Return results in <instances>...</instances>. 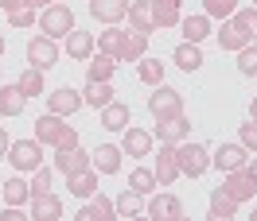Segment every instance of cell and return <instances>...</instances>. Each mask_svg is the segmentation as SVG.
Returning a JSON list of instances; mask_svg holds the SVG:
<instances>
[{"instance_id":"6da1fadb","label":"cell","mask_w":257,"mask_h":221,"mask_svg":"<svg viewBox=\"0 0 257 221\" xmlns=\"http://www.w3.org/2000/svg\"><path fill=\"white\" fill-rule=\"evenodd\" d=\"M35 140L39 144H51V148H78V132L66 128V116L59 112H47L35 120Z\"/></svg>"},{"instance_id":"d6986e66","label":"cell","mask_w":257,"mask_h":221,"mask_svg":"<svg viewBox=\"0 0 257 221\" xmlns=\"http://www.w3.org/2000/svg\"><path fill=\"white\" fill-rule=\"evenodd\" d=\"M128 24H133L137 32H145V35L156 32V12H152V0H133V4H128Z\"/></svg>"},{"instance_id":"ee69618b","label":"cell","mask_w":257,"mask_h":221,"mask_svg":"<svg viewBox=\"0 0 257 221\" xmlns=\"http://www.w3.org/2000/svg\"><path fill=\"white\" fill-rule=\"evenodd\" d=\"M0 221H24V210H20V206H8V210L0 214Z\"/></svg>"},{"instance_id":"83f0119b","label":"cell","mask_w":257,"mask_h":221,"mask_svg":"<svg viewBox=\"0 0 257 221\" xmlns=\"http://www.w3.org/2000/svg\"><path fill=\"white\" fill-rule=\"evenodd\" d=\"M172 58H176V66H179V70H187V74H195V70L203 66V50H199V43H179Z\"/></svg>"},{"instance_id":"5b68a950","label":"cell","mask_w":257,"mask_h":221,"mask_svg":"<svg viewBox=\"0 0 257 221\" xmlns=\"http://www.w3.org/2000/svg\"><path fill=\"white\" fill-rule=\"evenodd\" d=\"M176 148H179V171L187 174V178H199V174L210 167V152L203 148V144L183 140V144H176Z\"/></svg>"},{"instance_id":"7c38bea8","label":"cell","mask_w":257,"mask_h":221,"mask_svg":"<svg viewBox=\"0 0 257 221\" xmlns=\"http://www.w3.org/2000/svg\"><path fill=\"white\" fill-rule=\"evenodd\" d=\"M145 210H148V218H156V221H179L183 218V202L176 194H156Z\"/></svg>"},{"instance_id":"bcb514c9","label":"cell","mask_w":257,"mask_h":221,"mask_svg":"<svg viewBox=\"0 0 257 221\" xmlns=\"http://www.w3.org/2000/svg\"><path fill=\"white\" fill-rule=\"evenodd\" d=\"M20 4H24V0H0V8H4V12H16Z\"/></svg>"},{"instance_id":"f1b7e54d","label":"cell","mask_w":257,"mask_h":221,"mask_svg":"<svg viewBox=\"0 0 257 221\" xmlns=\"http://www.w3.org/2000/svg\"><path fill=\"white\" fill-rule=\"evenodd\" d=\"M179 4L183 0H152V12H156V28H176L179 20Z\"/></svg>"},{"instance_id":"e0dca14e","label":"cell","mask_w":257,"mask_h":221,"mask_svg":"<svg viewBox=\"0 0 257 221\" xmlns=\"http://www.w3.org/2000/svg\"><path fill=\"white\" fill-rule=\"evenodd\" d=\"M121 156H125V152H121L117 144H101L94 156H90V163H94L97 174H117L121 171Z\"/></svg>"},{"instance_id":"4316f807","label":"cell","mask_w":257,"mask_h":221,"mask_svg":"<svg viewBox=\"0 0 257 221\" xmlns=\"http://www.w3.org/2000/svg\"><path fill=\"white\" fill-rule=\"evenodd\" d=\"M113 97H117V94H113L109 82H86V90H82V101H86V105H94V109H105Z\"/></svg>"},{"instance_id":"d4e9b609","label":"cell","mask_w":257,"mask_h":221,"mask_svg":"<svg viewBox=\"0 0 257 221\" xmlns=\"http://www.w3.org/2000/svg\"><path fill=\"white\" fill-rule=\"evenodd\" d=\"M234 214H238V202H234L222 186L210 190V221H230Z\"/></svg>"},{"instance_id":"277c9868","label":"cell","mask_w":257,"mask_h":221,"mask_svg":"<svg viewBox=\"0 0 257 221\" xmlns=\"http://www.w3.org/2000/svg\"><path fill=\"white\" fill-rule=\"evenodd\" d=\"M8 163L16 167V171H35V167H43V144L35 140H12L8 148Z\"/></svg>"},{"instance_id":"ab89813d","label":"cell","mask_w":257,"mask_h":221,"mask_svg":"<svg viewBox=\"0 0 257 221\" xmlns=\"http://www.w3.org/2000/svg\"><path fill=\"white\" fill-rule=\"evenodd\" d=\"M8 24H12V28H32L35 24V8L32 4H20L16 12H8Z\"/></svg>"},{"instance_id":"f907efd6","label":"cell","mask_w":257,"mask_h":221,"mask_svg":"<svg viewBox=\"0 0 257 221\" xmlns=\"http://www.w3.org/2000/svg\"><path fill=\"white\" fill-rule=\"evenodd\" d=\"M0 54H4V35H0Z\"/></svg>"},{"instance_id":"f5cc1de1","label":"cell","mask_w":257,"mask_h":221,"mask_svg":"<svg viewBox=\"0 0 257 221\" xmlns=\"http://www.w3.org/2000/svg\"><path fill=\"white\" fill-rule=\"evenodd\" d=\"M253 221H257V210H253Z\"/></svg>"},{"instance_id":"7a4b0ae2","label":"cell","mask_w":257,"mask_h":221,"mask_svg":"<svg viewBox=\"0 0 257 221\" xmlns=\"http://www.w3.org/2000/svg\"><path fill=\"white\" fill-rule=\"evenodd\" d=\"M39 28H43V35H51V39H66V35L74 32V12H70V4H47L43 16H39Z\"/></svg>"},{"instance_id":"7dc6e473","label":"cell","mask_w":257,"mask_h":221,"mask_svg":"<svg viewBox=\"0 0 257 221\" xmlns=\"http://www.w3.org/2000/svg\"><path fill=\"white\" fill-rule=\"evenodd\" d=\"M245 171H249V174H253V178H257V152H253V159L245 163Z\"/></svg>"},{"instance_id":"60d3db41","label":"cell","mask_w":257,"mask_h":221,"mask_svg":"<svg viewBox=\"0 0 257 221\" xmlns=\"http://www.w3.org/2000/svg\"><path fill=\"white\" fill-rule=\"evenodd\" d=\"M238 144L245 152H257V120H245V124L238 128Z\"/></svg>"},{"instance_id":"d6a6232c","label":"cell","mask_w":257,"mask_h":221,"mask_svg":"<svg viewBox=\"0 0 257 221\" xmlns=\"http://www.w3.org/2000/svg\"><path fill=\"white\" fill-rule=\"evenodd\" d=\"M113 70H117V58H109V54H101V50H97V58L86 66V78H90V82H109Z\"/></svg>"},{"instance_id":"603a6c76","label":"cell","mask_w":257,"mask_h":221,"mask_svg":"<svg viewBox=\"0 0 257 221\" xmlns=\"http://www.w3.org/2000/svg\"><path fill=\"white\" fill-rule=\"evenodd\" d=\"M109 218H117V206H113L105 194H97L90 206L78 210V221H109Z\"/></svg>"},{"instance_id":"484cf974","label":"cell","mask_w":257,"mask_h":221,"mask_svg":"<svg viewBox=\"0 0 257 221\" xmlns=\"http://www.w3.org/2000/svg\"><path fill=\"white\" fill-rule=\"evenodd\" d=\"M101 128H109V132H125V128H128V105L109 101V105L101 109Z\"/></svg>"},{"instance_id":"9a60e30c","label":"cell","mask_w":257,"mask_h":221,"mask_svg":"<svg viewBox=\"0 0 257 221\" xmlns=\"http://www.w3.org/2000/svg\"><path fill=\"white\" fill-rule=\"evenodd\" d=\"M145 50H148V35L133 28V32L121 35V54H117V62H141Z\"/></svg>"},{"instance_id":"db71d44e","label":"cell","mask_w":257,"mask_h":221,"mask_svg":"<svg viewBox=\"0 0 257 221\" xmlns=\"http://www.w3.org/2000/svg\"><path fill=\"white\" fill-rule=\"evenodd\" d=\"M253 8H257V0H253Z\"/></svg>"},{"instance_id":"ffe728a7","label":"cell","mask_w":257,"mask_h":221,"mask_svg":"<svg viewBox=\"0 0 257 221\" xmlns=\"http://www.w3.org/2000/svg\"><path fill=\"white\" fill-rule=\"evenodd\" d=\"M218 43H222V50H241V47H249L253 39L245 35V28H241L238 20H222V28H218Z\"/></svg>"},{"instance_id":"74e56055","label":"cell","mask_w":257,"mask_h":221,"mask_svg":"<svg viewBox=\"0 0 257 221\" xmlns=\"http://www.w3.org/2000/svg\"><path fill=\"white\" fill-rule=\"evenodd\" d=\"M234 8H238V0H203V16L210 20H230Z\"/></svg>"},{"instance_id":"1f68e13d","label":"cell","mask_w":257,"mask_h":221,"mask_svg":"<svg viewBox=\"0 0 257 221\" xmlns=\"http://www.w3.org/2000/svg\"><path fill=\"white\" fill-rule=\"evenodd\" d=\"M16 86H20V94H24V97H39L43 90H47V86H43V70H39V66H28V70L20 74Z\"/></svg>"},{"instance_id":"5bb4252c","label":"cell","mask_w":257,"mask_h":221,"mask_svg":"<svg viewBox=\"0 0 257 221\" xmlns=\"http://www.w3.org/2000/svg\"><path fill=\"white\" fill-rule=\"evenodd\" d=\"M47 109L59 112V116H70V112L82 109V94H78V90H70V86H59V90L47 97Z\"/></svg>"},{"instance_id":"11a10c76","label":"cell","mask_w":257,"mask_h":221,"mask_svg":"<svg viewBox=\"0 0 257 221\" xmlns=\"http://www.w3.org/2000/svg\"><path fill=\"white\" fill-rule=\"evenodd\" d=\"M0 186H4V182H0Z\"/></svg>"},{"instance_id":"9f6ffc18","label":"cell","mask_w":257,"mask_h":221,"mask_svg":"<svg viewBox=\"0 0 257 221\" xmlns=\"http://www.w3.org/2000/svg\"><path fill=\"white\" fill-rule=\"evenodd\" d=\"M253 78H257V74H253Z\"/></svg>"},{"instance_id":"8992f818","label":"cell","mask_w":257,"mask_h":221,"mask_svg":"<svg viewBox=\"0 0 257 221\" xmlns=\"http://www.w3.org/2000/svg\"><path fill=\"white\" fill-rule=\"evenodd\" d=\"M222 190L226 194H230V198H234V202H249V198H253L257 194V178L249 171H245V167H238V171H226V182H222Z\"/></svg>"},{"instance_id":"4fadbf2b","label":"cell","mask_w":257,"mask_h":221,"mask_svg":"<svg viewBox=\"0 0 257 221\" xmlns=\"http://www.w3.org/2000/svg\"><path fill=\"white\" fill-rule=\"evenodd\" d=\"M90 16L113 28V24H121L128 16V0H90Z\"/></svg>"},{"instance_id":"3957f363","label":"cell","mask_w":257,"mask_h":221,"mask_svg":"<svg viewBox=\"0 0 257 221\" xmlns=\"http://www.w3.org/2000/svg\"><path fill=\"white\" fill-rule=\"evenodd\" d=\"M148 112H152L156 120H168V116H179V112H183V94L160 82V86L152 90V97H148Z\"/></svg>"},{"instance_id":"f35d334b","label":"cell","mask_w":257,"mask_h":221,"mask_svg":"<svg viewBox=\"0 0 257 221\" xmlns=\"http://www.w3.org/2000/svg\"><path fill=\"white\" fill-rule=\"evenodd\" d=\"M238 70L241 74H257V43H249V47L238 50Z\"/></svg>"},{"instance_id":"2e32d148","label":"cell","mask_w":257,"mask_h":221,"mask_svg":"<svg viewBox=\"0 0 257 221\" xmlns=\"http://www.w3.org/2000/svg\"><path fill=\"white\" fill-rule=\"evenodd\" d=\"M121 152H125L128 159H145L148 152H152V132H145V128H125Z\"/></svg>"},{"instance_id":"ba28073f","label":"cell","mask_w":257,"mask_h":221,"mask_svg":"<svg viewBox=\"0 0 257 221\" xmlns=\"http://www.w3.org/2000/svg\"><path fill=\"white\" fill-rule=\"evenodd\" d=\"M28 62L39 66V70H51V66L59 62V47H55L51 35H35L32 43H28Z\"/></svg>"},{"instance_id":"836d02e7","label":"cell","mask_w":257,"mask_h":221,"mask_svg":"<svg viewBox=\"0 0 257 221\" xmlns=\"http://www.w3.org/2000/svg\"><path fill=\"white\" fill-rule=\"evenodd\" d=\"M156 186H160V182H156V171H148V167H137V171L128 174V190H137L141 198H145V194H152Z\"/></svg>"},{"instance_id":"ac0fdd59","label":"cell","mask_w":257,"mask_h":221,"mask_svg":"<svg viewBox=\"0 0 257 221\" xmlns=\"http://www.w3.org/2000/svg\"><path fill=\"white\" fill-rule=\"evenodd\" d=\"M63 218V202L55 194H32V221H59Z\"/></svg>"},{"instance_id":"9c48e42d","label":"cell","mask_w":257,"mask_h":221,"mask_svg":"<svg viewBox=\"0 0 257 221\" xmlns=\"http://www.w3.org/2000/svg\"><path fill=\"white\" fill-rule=\"evenodd\" d=\"M86 167H94V163L82 148H55V171L59 174H78Z\"/></svg>"},{"instance_id":"b9f144b4","label":"cell","mask_w":257,"mask_h":221,"mask_svg":"<svg viewBox=\"0 0 257 221\" xmlns=\"http://www.w3.org/2000/svg\"><path fill=\"white\" fill-rule=\"evenodd\" d=\"M234 20H238L241 28H245V35H249V39H257V8H241Z\"/></svg>"},{"instance_id":"30bf717a","label":"cell","mask_w":257,"mask_h":221,"mask_svg":"<svg viewBox=\"0 0 257 221\" xmlns=\"http://www.w3.org/2000/svg\"><path fill=\"white\" fill-rule=\"evenodd\" d=\"M249 163V152L241 148V144H222L218 152H214V159H210V167H218V171H238V167H245Z\"/></svg>"},{"instance_id":"cb8c5ba5","label":"cell","mask_w":257,"mask_h":221,"mask_svg":"<svg viewBox=\"0 0 257 221\" xmlns=\"http://www.w3.org/2000/svg\"><path fill=\"white\" fill-rule=\"evenodd\" d=\"M28 105V97L20 94V86H4L0 82V116H20Z\"/></svg>"},{"instance_id":"681fc988","label":"cell","mask_w":257,"mask_h":221,"mask_svg":"<svg viewBox=\"0 0 257 221\" xmlns=\"http://www.w3.org/2000/svg\"><path fill=\"white\" fill-rule=\"evenodd\" d=\"M249 120H257V97H253V105H249Z\"/></svg>"},{"instance_id":"f6af8a7d","label":"cell","mask_w":257,"mask_h":221,"mask_svg":"<svg viewBox=\"0 0 257 221\" xmlns=\"http://www.w3.org/2000/svg\"><path fill=\"white\" fill-rule=\"evenodd\" d=\"M8 148H12V140H8V132H4V128H0V159L8 156Z\"/></svg>"},{"instance_id":"44dd1931","label":"cell","mask_w":257,"mask_h":221,"mask_svg":"<svg viewBox=\"0 0 257 221\" xmlns=\"http://www.w3.org/2000/svg\"><path fill=\"white\" fill-rule=\"evenodd\" d=\"M66 190H70L74 198H90V194H97V171H94V167H86V171H78V174H66Z\"/></svg>"},{"instance_id":"52a82bcc","label":"cell","mask_w":257,"mask_h":221,"mask_svg":"<svg viewBox=\"0 0 257 221\" xmlns=\"http://www.w3.org/2000/svg\"><path fill=\"white\" fill-rule=\"evenodd\" d=\"M152 171H156V182H160V186H172L179 174H183L179 171V148L176 144H160V159H156Z\"/></svg>"},{"instance_id":"8d00e7d4","label":"cell","mask_w":257,"mask_h":221,"mask_svg":"<svg viewBox=\"0 0 257 221\" xmlns=\"http://www.w3.org/2000/svg\"><path fill=\"white\" fill-rule=\"evenodd\" d=\"M137 74H141V82H148V86H160L164 82V62L160 58H141V66H137Z\"/></svg>"},{"instance_id":"c3c4849f","label":"cell","mask_w":257,"mask_h":221,"mask_svg":"<svg viewBox=\"0 0 257 221\" xmlns=\"http://www.w3.org/2000/svg\"><path fill=\"white\" fill-rule=\"evenodd\" d=\"M24 4H32V8H47V4H55V0H24Z\"/></svg>"},{"instance_id":"e575fe53","label":"cell","mask_w":257,"mask_h":221,"mask_svg":"<svg viewBox=\"0 0 257 221\" xmlns=\"http://www.w3.org/2000/svg\"><path fill=\"white\" fill-rule=\"evenodd\" d=\"M121 28H117V24H113V28H105V32L97 35V50H101V54H109V58H117V54H121Z\"/></svg>"},{"instance_id":"8fae6325","label":"cell","mask_w":257,"mask_h":221,"mask_svg":"<svg viewBox=\"0 0 257 221\" xmlns=\"http://www.w3.org/2000/svg\"><path fill=\"white\" fill-rule=\"evenodd\" d=\"M156 136H160V144H183L191 140V120L179 112V116H168V120H160L156 124Z\"/></svg>"},{"instance_id":"7bdbcfd3","label":"cell","mask_w":257,"mask_h":221,"mask_svg":"<svg viewBox=\"0 0 257 221\" xmlns=\"http://www.w3.org/2000/svg\"><path fill=\"white\" fill-rule=\"evenodd\" d=\"M35 178H32V194H47V190H51V171H47V167H35Z\"/></svg>"},{"instance_id":"d590c367","label":"cell","mask_w":257,"mask_h":221,"mask_svg":"<svg viewBox=\"0 0 257 221\" xmlns=\"http://www.w3.org/2000/svg\"><path fill=\"white\" fill-rule=\"evenodd\" d=\"M113 206H117V218H137V214L145 210V202H141V194H137V190H125Z\"/></svg>"},{"instance_id":"816d5d0a","label":"cell","mask_w":257,"mask_h":221,"mask_svg":"<svg viewBox=\"0 0 257 221\" xmlns=\"http://www.w3.org/2000/svg\"><path fill=\"white\" fill-rule=\"evenodd\" d=\"M0 82H4V70H0Z\"/></svg>"},{"instance_id":"4dcf8cb0","label":"cell","mask_w":257,"mask_h":221,"mask_svg":"<svg viewBox=\"0 0 257 221\" xmlns=\"http://www.w3.org/2000/svg\"><path fill=\"white\" fill-rule=\"evenodd\" d=\"M179 28L187 35V43H203L210 35V16H187V20H179Z\"/></svg>"},{"instance_id":"7402d4cb","label":"cell","mask_w":257,"mask_h":221,"mask_svg":"<svg viewBox=\"0 0 257 221\" xmlns=\"http://www.w3.org/2000/svg\"><path fill=\"white\" fill-rule=\"evenodd\" d=\"M94 35L90 32H78V28H74V32L66 35V54H70V58H78V62H86V58H90V54H94Z\"/></svg>"},{"instance_id":"f546056e","label":"cell","mask_w":257,"mask_h":221,"mask_svg":"<svg viewBox=\"0 0 257 221\" xmlns=\"http://www.w3.org/2000/svg\"><path fill=\"white\" fill-rule=\"evenodd\" d=\"M4 202L8 206H24L32 202V182H24V178H4Z\"/></svg>"}]
</instances>
